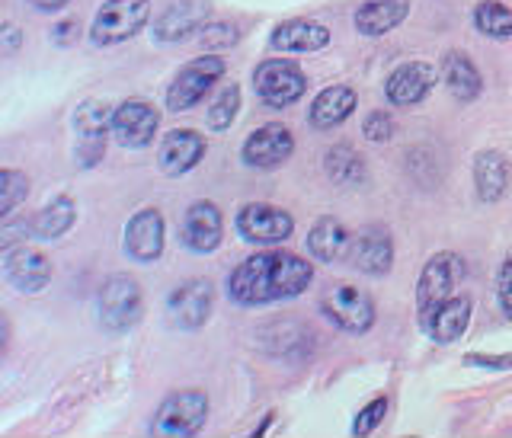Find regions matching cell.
Listing matches in <instances>:
<instances>
[{
    "label": "cell",
    "mask_w": 512,
    "mask_h": 438,
    "mask_svg": "<svg viewBox=\"0 0 512 438\" xmlns=\"http://www.w3.org/2000/svg\"><path fill=\"white\" fill-rule=\"evenodd\" d=\"M314 266L298 253L266 250L247 256L228 279V295L240 307H260L269 301H288L308 291Z\"/></svg>",
    "instance_id": "1"
},
{
    "label": "cell",
    "mask_w": 512,
    "mask_h": 438,
    "mask_svg": "<svg viewBox=\"0 0 512 438\" xmlns=\"http://www.w3.org/2000/svg\"><path fill=\"white\" fill-rule=\"evenodd\" d=\"M151 20V0H106L96 10L93 26H90V42L109 48L135 39L138 32Z\"/></svg>",
    "instance_id": "2"
},
{
    "label": "cell",
    "mask_w": 512,
    "mask_h": 438,
    "mask_svg": "<svg viewBox=\"0 0 512 438\" xmlns=\"http://www.w3.org/2000/svg\"><path fill=\"white\" fill-rule=\"evenodd\" d=\"M464 272H468V266H464V259L452 250H442L429 259L420 272V282H416V314H420V320L455 295Z\"/></svg>",
    "instance_id": "3"
},
{
    "label": "cell",
    "mask_w": 512,
    "mask_h": 438,
    "mask_svg": "<svg viewBox=\"0 0 512 438\" xmlns=\"http://www.w3.org/2000/svg\"><path fill=\"white\" fill-rule=\"evenodd\" d=\"M253 90L266 106L285 109L308 93V77H304V71L295 61L266 58L263 64H256V71H253Z\"/></svg>",
    "instance_id": "4"
},
{
    "label": "cell",
    "mask_w": 512,
    "mask_h": 438,
    "mask_svg": "<svg viewBox=\"0 0 512 438\" xmlns=\"http://www.w3.org/2000/svg\"><path fill=\"white\" fill-rule=\"evenodd\" d=\"M320 311L327 314L333 327H340L343 333H368L375 327V301L365 288L359 285H333L320 298Z\"/></svg>",
    "instance_id": "5"
},
{
    "label": "cell",
    "mask_w": 512,
    "mask_h": 438,
    "mask_svg": "<svg viewBox=\"0 0 512 438\" xmlns=\"http://www.w3.org/2000/svg\"><path fill=\"white\" fill-rule=\"evenodd\" d=\"M144 301H141V288L132 275H109L100 288V323L109 333H125L132 330L141 320Z\"/></svg>",
    "instance_id": "6"
},
{
    "label": "cell",
    "mask_w": 512,
    "mask_h": 438,
    "mask_svg": "<svg viewBox=\"0 0 512 438\" xmlns=\"http://www.w3.org/2000/svg\"><path fill=\"white\" fill-rule=\"evenodd\" d=\"M224 77V58L221 55H202L189 61L186 68L176 71L173 84L167 87V109L170 112H186L196 106L202 96Z\"/></svg>",
    "instance_id": "7"
},
{
    "label": "cell",
    "mask_w": 512,
    "mask_h": 438,
    "mask_svg": "<svg viewBox=\"0 0 512 438\" xmlns=\"http://www.w3.org/2000/svg\"><path fill=\"white\" fill-rule=\"evenodd\" d=\"M212 311H215V288L208 279H189L180 288H173L167 298L170 327L183 333L202 330L208 317H212Z\"/></svg>",
    "instance_id": "8"
},
{
    "label": "cell",
    "mask_w": 512,
    "mask_h": 438,
    "mask_svg": "<svg viewBox=\"0 0 512 438\" xmlns=\"http://www.w3.org/2000/svg\"><path fill=\"white\" fill-rule=\"evenodd\" d=\"M208 419V397L202 391L170 394L154 416V435H196Z\"/></svg>",
    "instance_id": "9"
},
{
    "label": "cell",
    "mask_w": 512,
    "mask_h": 438,
    "mask_svg": "<svg viewBox=\"0 0 512 438\" xmlns=\"http://www.w3.org/2000/svg\"><path fill=\"white\" fill-rule=\"evenodd\" d=\"M234 227L250 243H282L295 234V218L269 202H247L237 212Z\"/></svg>",
    "instance_id": "10"
},
{
    "label": "cell",
    "mask_w": 512,
    "mask_h": 438,
    "mask_svg": "<svg viewBox=\"0 0 512 438\" xmlns=\"http://www.w3.org/2000/svg\"><path fill=\"white\" fill-rule=\"evenodd\" d=\"M221 237H224V218H221V208L208 199H199L186 208V215L180 221V240L183 247L192 253H212L221 247Z\"/></svg>",
    "instance_id": "11"
},
{
    "label": "cell",
    "mask_w": 512,
    "mask_h": 438,
    "mask_svg": "<svg viewBox=\"0 0 512 438\" xmlns=\"http://www.w3.org/2000/svg\"><path fill=\"white\" fill-rule=\"evenodd\" d=\"M292 154H295V138L282 122H269L263 128H256V132L244 141V151H240L244 164L256 167V170H276Z\"/></svg>",
    "instance_id": "12"
},
{
    "label": "cell",
    "mask_w": 512,
    "mask_h": 438,
    "mask_svg": "<svg viewBox=\"0 0 512 438\" xmlns=\"http://www.w3.org/2000/svg\"><path fill=\"white\" fill-rule=\"evenodd\" d=\"M164 240H167L164 215H160L157 208H141V212L132 215L125 224L122 247L135 263H154V259H160V253H164Z\"/></svg>",
    "instance_id": "13"
},
{
    "label": "cell",
    "mask_w": 512,
    "mask_h": 438,
    "mask_svg": "<svg viewBox=\"0 0 512 438\" xmlns=\"http://www.w3.org/2000/svg\"><path fill=\"white\" fill-rule=\"evenodd\" d=\"M4 279L20 295H39L52 282V263L42 250H29L26 243L4 253Z\"/></svg>",
    "instance_id": "14"
},
{
    "label": "cell",
    "mask_w": 512,
    "mask_h": 438,
    "mask_svg": "<svg viewBox=\"0 0 512 438\" xmlns=\"http://www.w3.org/2000/svg\"><path fill=\"white\" fill-rule=\"evenodd\" d=\"M212 4L208 0H176L154 20L157 42H186L208 26Z\"/></svg>",
    "instance_id": "15"
},
{
    "label": "cell",
    "mask_w": 512,
    "mask_h": 438,
    "mask_svg": "<svg viewBox=\"0 0 512 438\" xmlns=\"http://www.w3.org/2000/svg\"><path fill=\"white\" fill-rule=\"evenodd\" d=\"M160 128V116L151 103L144 100H125L116 116H112V138H116L122 148H148Z\"/></svg>",
    "instance_id": "16"
},
{
    "label": "cell",
    "mask_w": 512,
    "mask_h": 438,
    "mask_svg": "<svg viewBox=\"0 0 512 438\" xmlns=\"http://www.w3.org/2000/svg\"><path fill=\"white\" fill-rule=\"evenodd\" d=\"M442 74H436V68L426 61H407L400 64V68L388 77V84H384V96H388L391 106H416L423 103L426 96L436 87V80Z\"/></svg>",
    "instance_id": "17"
},
{
    "label": "cell",
    "mask_w": 512,
    "mask_h": 438,
    "mask_svg": "<svg viewBox=\"0 0 512 438\" xmlns=\"http://www.w3.org/2000/svg\"><path fill=\"white\" fill-rule=\"evenodd\" d=\"M349 263L365 275H388L394 266V240L384 227H368L349 240Z\"/></svg>",
    "instance_id": "18"
},
{
    "label": "cell",
    "mask_w": 512,
    "mask_h": 438,
    "mask_svg": "<svg viewBox=\"0 0 512 438\" xmlns=\"http://www.w3.org/2000/svg\"><path fill=\"white\" fill-rule=\"evenodd\" d=\"M471 311H474V301L468 295H452L445 304H439L432 314H426L420 323H423V330H426V336L432 339V343L448 346V343H455V339H461L464 330H468Z\"/></svg>",
    "instance_id": "19"
},
{
    "label": "cell",
    "mask_w": 512,
    "mask_h": 438,
    "mask_svg": "<svg viewBox=\"0 0 512 438\" xmlns=\"http://www.w3.org/2000/svg\"><path fill=\"white\" fill-rule=\"evenodd\" d=\"M269 45H272V52L311 55L330 45V29L317 20H285L272 29Z\"/></svg>",
    "instance_id": "20"
},
{
    "label": "cell",
    "mask_w": 512,
    "mask_h": 438,
    "mask_svg": "<svg viewBox=\"0 0 512 438\" xmlns=\"http://www.w3.org/2000/svg\"><path fill=\"white\" fill-rule=\"evenodd\" d=\"M205 138L199 132H189V128H176L170 132L157 148V164L167 176H183L192 167H199V160L205 157Z\"/></svg>",
    "instance_id": "21"
},
{
    "label": "cell",
    "mask_w": 512,
    "mask_h": 438,
    "mask_svg": "<svg viewBox=\"0 0 512 438\" xmlns=\"http://www.w3.org/2000/svg\"><path fill=\"white\" fill-rule=\"evenodd\" d=\"M356 103L359 96L352 87H343V84H333L327 90H320L311 103V112H308V122L317 132H327V128H336L343 125L352 112H356Z\"/></svg>",
    "instance_id": "22"
},
{
    "label": "cell",
    "mask_w": 512,
    "mask_h": 438,
    "mask_svg": "<svg viewBox=\"0 0 512 438\" xmlns=\"http://www.w3.org/2000/svg\"><path fill=\"white\" fill-rule=\"evenodd\" d=\"M509 180H512V170H509V160L500 151H480L474 157V189L480 202L496 205L506 192H509Z\"/></svg>",
    "instance_id": "23"
},
{
    "label": "cell",
    "mask_w": 512,
    "mask_h": 438,
    "mask_svg": "<svg viewBox=\"0 0 512 438\" xmlns=\"http://www.w3.org/2000/svg\"><path fill=\"white\" fill-rule=\"evenodd\" d=\"M439 74L445 80L448 93H452L458 103H474L480 90H484V77H480L477 64L464 52H445Z\"/></svg>",
    "instance_id": "24"
},
{
    "label": "cell",
    "mask_w": 512,
    "mask_h": 438,
    "mask_svg": "<svg viewBox=\"0 0 512 438\" xmlns=\"http://www.w3.org/2000/svg\"><path fill=\"white\" fill-rule=\"evenodd\" d=\"M407 13H410V0H365L356 10V29L368 39H378L404 23Z\"/></svg>",
    "instance_id": "25"
},
{
    "label": "cell",
    "mask_w": 512,
    "mask_h": 438,
    "mask_svg": "<svg viewBox=\"0 0 512 438\" xmlns=\"http://www.w3.org/2000/svg\"><path fill=\"white\" fill-rule=\"evenodd\" d=\"M349 231L340 218H317L311 234H308V253L320 263H336V259H343L349 253Z\"/></svg>",
    "instance_id": "26"
},
{
    "label": "cell",
    "mask_w": 512,
    "mask_h": 438,
    "mask_svg": "<svg viewBox=\"0 0 512 438\" xmlns=\"http://www.w3.org/2000/svg\"><path fill=\"white\" fill-rule=\"evenodd\" d=\"M74 221H77V202L71 196H58V199L48 202L36 218H32V237L58 240L71 231Z\"/></svg>",
    "instance_id": "27"
},
{
    "label": "cell",
    "mask_w": 512,
    "mask_h": 438,
    "mask_svg": "<svg viewBox=\"0 0 512 438\" xmlns=\"http://www.w3.org/2000/svg\"><path fill=\"white\" fill-rule=\"evenodd\" d=\"M324 170L336 186H356L365 180V160L349 144H333L324 157Z\"/></svg>",
    "instance_id": "28"
},
{
    "label": "cell",
    "mask_w": 512,
    "mask_h": 438,
    "mask_svg": "<svg viewBox=\"0 0 512 438\" xmlns=\"http://www.w3.org/2000/svg\"><path fill=\"white\" fill-rule=\"evenodd\" d=\"M112 116L116 109L106 100H87L74 109V128L84 138H106V132H112Z\"/></svg>",
    "instance_id": "29"
},
{
    "label": "cell",
    "mask_w": 512,
    "mask_h": 438,
    "mask_svg": "<svg viewBox=\"0 0 512 438\" xmlns=\"http://www.w3.org/2000/svg\"><path fill=\"white\" fill-rule=\"evenodd\" d=\"M474 26L487 39H509L512 36V10L496 4V0H480L474 7Z\"/></svg>",
    "instance_id": "30"
},
{
    "label": "cell",
    "mask_w": 512,
    "mask_h": 438,
    "mask_svg": "<svg viewBox=\"0 0 512 438\" xmlns=\"http://www.w3.org/2000/svg\"><path fill=\"white\" fill-rule=\"evenodd\" d=\"M29 196V176L23 170L4 167L0 170V218H10Z\"/></svg>",
    "instance_id": "31"
},
{
    "label": "cell",
    "mask_w": 512,
    "mask_h": 438,
    "mask_svg": "<svg viewBox=\"0 0 512 438\" xmlns=\"http://www.w3.org/2000/svg\"><path fill=\"white\" fill-rule=\"evenodd\" d=\"M237 112H240V87L231 84L228 90L218 93V100L212 106H208L205 122H208V128H212V132H228L231 122L237 119Z\"/></svg>",
    "instance_id": "32"
},
{
    "label": "cell",
    "mask_w": 512,
    "mask_h": 438,
    "mask_svg": "<svg viewBox=\"0 0 512 438\" xmlns=\"http://www.w3.org/2000/svg\"><path fill=\"white\" fill-rule=\"evenodd\" d=\"M240 39V29L234 23H208L199 32V42L208 48V52H221V48H231Z\"/></svg>",
    "instance_id": "33"
},
{
    "label": "cell",
    "mask_w": 512,
    "mask_h": 438,
    "mask_svg": "<svg viewBox=\"0 0 512 438\" xmlns=\"http://www.w3.org/2000/svg\"><path fill=\"white\" fill-rule=\"evenodd\" d=\"M384 413H388V397L368 400V403H365V410H359L356 423H352V435H372V432L381 426Z\"/></svg>",
    "instance_id": "34"
},
{
    "label": "cell",
    "mask_w": 512,
    "mask_h": 438,
    "mask_svg": "<svg viewBox=\"0 0 512 438\" xmlns=\"http://www.w3.org/2000/svg\"><path fill=\"white\" fill-rule=\"evenodd\" d=\"M362 135H365L368 141H375V144L391 141V138H394V119H391L384 109L368 112V116H365V125H362Z\"/></svg>",
    "instance_id": "35"
},
{
    "label": "cell",
    "mask_w": 512,
    "mask_h": 438,
    "mask_svg": "<svg viewBox=\"0 0 512 438\" xmlns=\"http://www.w3.org/2000/svg\"><path fill=\"white\" fill-rule=\"evenodd\" d=\"M32 237V221H4V234H0V250H13L16 240H26Z\"/></svg>",
    "instance_id": "36"
},
{
    "label": "cell",
    "mask_w": 512,
    "mask_h": 438,
    "mask_svg": "<svg viewBox=\"0 0 512 438\" xmlns=\"http://www.w3.org/2000/svg\"><path fill=\"white\" fill-rule=\"evenodd\" d=\"M103 154H106V138H84V148H80V154H77V164L93 167V164H100Z\"/></svg>",
    "instance_id": "37"
},
{
    "label": "cell",
    "mask_w": 512,
    "mask_h": 438,
    "mask_svg": "<svg viewBox=\"0 0 512 438\" xmlns=\"http://www.w3.org/2000/svg\"><path fill=\"white\" fill-rule=\"evenodd\" d=\"M496 291H500V304H503L506 317L512 320V256L506 259L503 269H500V279H496Z\"/></svg>",
    "instance_id": "38"
},
{
    "label": "cell",
    "mask_w": 512,
    "mask_h": 438,
    "mask_svg": "<svg viewBox=\"0 0 512 438\" xmlns=\"http://www.w3.org/2000/svg\"><path fill=\"white\" fill-rule=\"evenodd\" d=\"M20 42H23L20 26L7 23L4 29H0V45H4V52H7V55H16V52H20Z\"/></svg>",
    "instance_id": "39"
},
{
    "label": "cell",
    "mask_w": 512,
    "mask_h": 438,
    "mask_svg": "<svg viewBox=\"0 0 512 438\" xmlns=\"http://www.w3.org/2000/svg\"><path fill=\"white\" fill-rule=\"evenodd\" d=\"M471 365H496V368H509L512 359L509 355H468Z\"/></svg>",
    "instance_id": "40"
},
{
    "label": "cell",
    "mask_w": 512,
    "mask_h": 438,
    "mask_svg": "<svg viewBox=\"0 0 512 438\" xmlns=\"http://www.w3.org/2000/svg\"><path fill=\"white\" fill-rule=\"evenodd\" d=\"M32 7L36 10H42V13H55V10H64L71 4V0H29Z\"/></svg>",
    "instance_id": "41"
}]
</instances>
